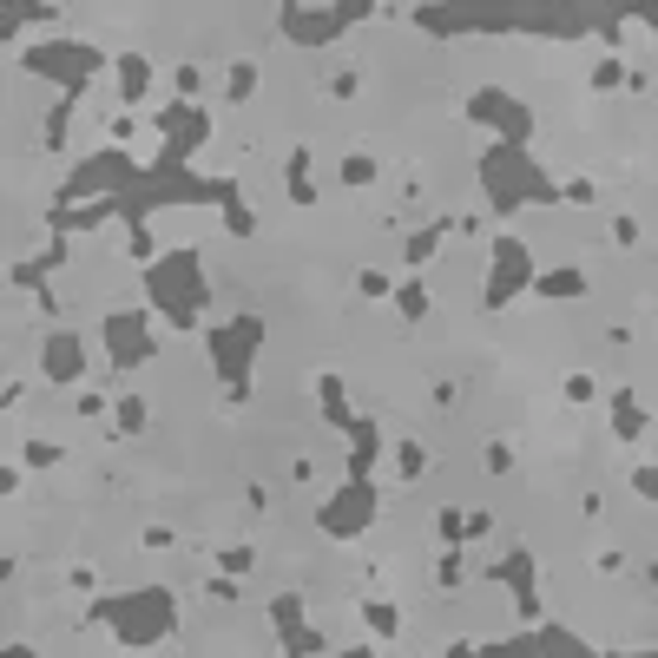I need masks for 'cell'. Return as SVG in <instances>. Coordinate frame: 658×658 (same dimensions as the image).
I'll return each instance as SVG.
<instances>
[{
	"mask_svg": "<svg viewBox=\"0 0 658 658\" xmlns=\"http://www.w3.org/2000/svg\"><path fill=\"white\" fill-rule=\"evenodd\" d=\"M264 343V323L257 316H231L224 329H211V356H218V376H224V395L244 402L251 395V356Z\"/></svg>",
	"mask_w": 658,
	"mask_h": 658,
	"instance_id": "277c9868",
	"label": "cell"
},
{
	"mask_svg": "<svg viewBox=\"0 0 658 658\" xmlns=\"http://www.w3.org/2000/svg\"><path fill=\"white\" fill-rule=\"evenodd\" d=\"M487 580H507V586H514L520 626H533V619H540V573H533V553H527V547H514L507 560H487Z\"/></svg>",
	"mask_w": 658,
	"mask_h": 658,
	"instance_id": "8fae6325",
	"label": "cell"
},
{
	"mask_svg": "<svg viewBox=\"0 0 658 658\" xmlns=\"http://www.w3.org/2000/svg\"><path fill=\"white\" fill-rule=\"evenodd\" d=\"M487 468L507 474V468H514V448H507V441H487Z\"/></svg>",
	"mask_w": 658,
	"mask_h": 658,
	"instance_id": "d590c367",
	"label": "cell"
},
{
	"mask_svg": "<svg viewBox=\"0 0 658 658\" xmlns=\"http://www.w3.org/2000/svg\"><path fill=\"white\" fill-rule=\"evenodd\" d=\"M211 198L224 204V231L231 237H251L257 231V218H251V204L237 198V178H211Z\"/></svg>",
	"mask_w": 658,
	"mask_h": 658,
	"instance_id": "9a60e30c",
	"label": "cell"
},
{
	"mask_svg": "<svg viewBox=\"0 0 658 658\" xmlns=\"http://www.w3.org/2000/svg\"><path fill=\"white\" fill-rule=\"evenodd\" d=\"M376 178H382V165H376V158H369V152H349L343 158V185H376Z\"/></svg>",
	"mask_w": 658,
	"mask_h": 658,
	"instance_id": "484cf974",
	"label": "cell"
},
{
	"mask_svg": "<svg viewBox=\"0 0 658 658\" xmlns=\"http://www.w3.org/2000/svg\"><path fill=\"white\" fill-rule=\"evenodd\" d=\"M145 428V402L139 395H119V402H112V435H139Z\"/></svg>",
	"mask_w": 658,
	"mask_h": 658,
	"instance_id": "603a6c76",
	"label": "cell"
},
{
	"mask_svg": "<svg viewBox=\"0 0 658 658\" xmlns=\"http://www.w3.org/2000/svg\"><path fill=\"white\" fill-rule=\"evenodd\" d=\"M356 14H362V7H283L277 27L290 33V40H303V47H329Z\"/></svg>",
	"mask_w": 658,
	"mask_h": 658,
	"instance_id": "30bf717a",
	"label": "cell"
},
{
	"mask_svg": "<svg viewBox=\"0 0 658 658\" xmlns=\"http://www.w3.org/2000/svg\"><path fill=\"white\" fill-rule=\"evenodd\" d=\"M632 487H639L645 501H658V468H652V461H645V468H639V474H632Z\"/></svg>",
	"mask_w": 658,
	"mask_h": 658,
	"instance_id": "f35d334b",
	"label": "cell"
},
{
	"mask_svg": "<svg viewBox=\"0 0 658 658\" xmlns=\"http://www.w3.org/2000/svg\"><path fill=\"white\" fill-rule=\"evenodd\" d=\"M93 619H106L119 632V645H158L165 632L178 626V606L165 586H139V593H119V599H99Z\"/></svg>",
	"mask_w": 658,
	"mask_h": 658,
	"instance_id": "3957f363",
	"label": "cell"
},
{
	"mask_svg": "<svg viewBox=\"0 0 658 658\" xmlns=\"http://www.w3.org/2000/svg\"><path fill=\"white\" fill-rule=\"evenodd\" d=\"M106 349H112V369H139V362H152V349H158L152 316H145V310H112L106 316Z\"/></svg>",
	"mask_w": 658,
	"mask_h": 658,
	"instance_id": "9c48e42d",
	"label": "cell"
},
{
	"mask_svg": "<svg viewBox=\"0 0 658 658\" xmlns=\"http://www.w3.org/2000/svg\"><path fill=\"white\" fill-rule=\"evenodd\" d=\"M527 283H533V257H527V244H514V237H494V244H487V283H481V303H487V310H507V303H514Z\"/></svg>",
	"mask_w": 658,
	"mask_h": 658,
	"instance_id": "52a82bcc",
	"label": "cell"
},
{
	"mask_svg": "<svg viewBox=\"0 0 658 658\" xmlns=\"http://www.w3.org/2000/svg\"><path fill=\"white\" fill-rule=\"evenodd\" d=\"M389 297H395V310H402V323H428V283H422V277L395 283Z\"/></svg>",
	"mask_w": 658,
	"mask_h": 658,
	"instance_id": "d6986e66",
	"label": "cell"
},
{
	"mask_svg": "<svg viewBox=\"0 0 658 658\" xmlns=\"http://www.w3.org/2000/svg\"><path fill=\"white\" fill-rule=\"evenodd\" d=\"M468 119L487 132H501V145H527L533 139V112L520 106V99H507L501 86H481V93L468 99Z\"/></svg>",
	"mask_w": 658,
	"mask_h": 658,
	"instance_id": "ba28073f",
	"label": "cell"
},
{
	"mask_svg": "<svg viewBox=\"0 0 658 658\" xmlns=\"http://www.w3.org/2000/svg\"><path fill=\"white\" fill-rule=\"evenodd\" d=\"M612 86H626V60H619V53L593 60V93H612Z\"/></svg>",
	"mask_w": 658,
	"mask_h": 658,
	"instance_id": "4316f807",
	"label": "cell"
},
{
	"mask_svg": "<svg viewBox=\"0 0 658 658\" xmlns=\"http://www.w3.org/2000/svg\"><path fill=\"white\" fill-rule=\"evenodd\" d=\"M316 402H323L329 428H349V422H356V415H349V402H343V382H336V376H323V382H316Z\"/></svg>",
	"mask_w": 658,
	"mask_h": 658,
	"instance_id": "44dd1931",
	"label": "cell"
},
{
	"mask_svg": "<svg viewBox=\"0 0 658 658\" xmlns=\"http://www.w3.org/2000/svg\"><path fill=\"white\" fill-rule=\"evenodd\" d=\"M593 389H599L593 376H566V402H593Z\"/></svg>",
	"mask_w": 658,
	"mask_h": 658,
	"instance_id": "74e56055",
	"label": "cell"
},
{
	"mask_svg": "<svg viewBox=\"0 0 658 658\" xmlns=\"http://www.w3.org/2000/svg\"><path fill=\"white\" fill-rule=\"evenodd\" d=\"M40 369H47V382H79V376H86V343H79L73 329H47Z\"/></svg>",
	"mask_w": 658,
	"mask_h": 658,
	"instance_id": "4fadbf2b",
	"label": "cell"
},
{
	"mask_svg": "<svg viewBox=\"0 0 658 658\" xmlns=\"http://www.w3.org/2000/svg\"><path fill=\"white\" fill-rule=\"evenodd\" d=\"M356 290H362V297H389L395 283H389V277H382V270H362V277H356Z\"/></svg>",
	"mask_w": 658,
	"mask_h": 658,
	"instance_id": "e575fe53",
	"label": "cell"
},
{
	"mask_svg": "<svg viewBox=\"0 0 658 658\" xmlns=\"http://www.w3.org/2000/svg\"><path fill=\"white\" fill-rule=\"evenodd\" d=\"M251 560H257L251 547H224L218 553V573H231V580H237V573H251Z\"/></svg>",
	"mask_w": 658,
	"mask_h": 658,
	"instance_id": "1f68e13d",
	"label": "cell"
},
{
	"mask_svg": "<svg viewBox=\"0 0 658 658\" xmlns=\"http://www.w3.org/2000/svg\"><path fill=\"white\" fill-rule=\"evenodd\" d=\"M349 474H369L376 468V448H382V428L376 422H349Z\"/></svg>",
	"mask_w": 658,
	"mask_h": 658,
	"instance_id": "e0dca14e",
	"label": "cell"
},
{
	"mask_svg": "<svg viewBox=\"0 0 658 658\" xmlns=\"http://www.w3.org/2000/svg\"><path fill=\"white\" fill-rule=\"evenodd\" d=\"M376 507H382V494H376V481L369 474H349V487H336L323 501V533L329 540H356V533H369V520H376Z\"/></svg>",
	"mask_w": 658,
	"mask_h": 658,
	"instance_id": "8992f818",
	"label": "cell"
},
{
	"mask_svg": "<svg viewBox=\"0 0 658 658\" xmlns=\"http://www.w3.org/2000/svg\"><path fill=\"white\" fill-rule=\"evenodd\" d=\"M441 237H448V224H422V231L408 237V251H402V257H408V270H422L428 257L441 251Z\"/></svg>",
	"mask_w": 658,
	"mask_h": 658,
	"instance_id": "7402d4cb",
	"label": "cell"
},
{
	"mask_svg": "<svg viewBox=\"0 0 658 658\" xmlns=\"http://www.w3.org/2000/svg\"><path fill=\"white\" fill-rule=\"evenodd\" d=\"M612 244H626V251H632V244H639V218H612Z\"/></svg>",
	"mask_w": 658,
	"mask_h": 658,
	"instance_id": "8d00e7d4",
	"label": "cell"
},
{
	"mask_svg": "<svg viewBox=\"0 0 658 658\" xmlns=\"http://www.w3.org/2000/svg\"><path fill=\"white\" fill-rule=\"evenodd\" d=\"M356 86H362L356 66H336V73H329V99H356Z\"/></svg>",
	"mask_w": 658,
	"mask_h": 658,
	"instance_id": "4dcf8cb0",
	"label": "cell"
},
{
	"mask_svg": "<svg viewBox=\"0 0 658 658\" xmlns=\"http://www.w3.org/2000/svg\"><path fill=\"white\" fill-rule=\"evenodd\" d=\"M560 198H566V204H593V198H599V185H593V178H566Z\"/></svg>",
	"mask_w": 658,
	"mask_h": 658,
	"instance_id": "836d02e7",
	"label": "cell"
},
{
	"mask_svg": "<svg viewBox=\"0 0 658 658\" xmlns=\"http://www.w3.org/2000/svg\"><path fill=\"white\" fill-rule=\"evenodd\" d=\"M20 455H27V468H53V461H66V448L60 441H27Z\"/></svg>",
	"mask_w": 658,
	"mask_h": 658,
	"instance_id": "f546056e",
	"label": "cell"
},
{
	"mask_svg": "<svg viewBox=\"0 0 658 658\" xmlns=\"http://www.w3.org/2000/svg\"><path fill=\"white\" fill-rule=\"evenodd\" d=\"M211 599H218V606H231V599H237V586H231V573H218V580H211Z\"/></svg>",
	"mask_w": 658,
	"mask_h": 658,
	"instance_id": "60d3db41",
	"label": "cell"
},
{
	"mask_svg": "<svg viewBox=\"0 0 658 658\" xmlns=\"http://www.w3.org/2000/svg\"><path fill=\"white\" fill-rule=\"evenodd\" d=\"M66 586H73V593H93V586H99L93 566H73V573H66Z\"/></svg>",
	"mask_w": 658,
	"mask_h": 658,
	"instance_id": "ab89813d",
	"label": "cell"
},
{
	"mask_svg": "<svg viewBox=\"0 0 658 658\" xmlns=\"http://www.w3.org/2000/svg\"><path fill=\"white\" fill-rule=\"evenodd\" d=\"M612 435H619V441H639V435H645V402H639V389H612Z\"/></svg>",
	"mask_w": 658,
	"mask_h": 658,
	"instance_id": "2e32d148",
	"label": "cell"
},
{
	"mask_svg": "<svg viewBox=\"0 0 658 658\" xmlns=\"http://www.w3.org/2000/svg\"><path fill=\"white\" fill-rule=\"evenodd\" d=\"M481 185H487V204H494V218H514L520 204H553L560 185H553L540 165H533L527 145H487L481 158Z\"/></svg>",
	"mask_w": 658,
	"mask_h": 658,
	"instance_id": "6da1fadb",
	"label": "cell"
},
{
	"mask_svg": "<svg viewBox=\"0 0 658 658\" xmlns=\"http://www.w3.org/2000/svg\"><path fill=\"white\" fill-rule=\"evenodd\" d=\"M270 626H277V639H283V652H329V639L323 632H310L303 626V599L297 593H277V606H270Z\"/></svg>",
	"mask_w": 658,
	"mask_h": 658,
	"instance_id": "7c38bea8",
	"label": "cell"
},
{
	"mask_svg": "<svg viewBox=\"0 0 658 658\" xmlns=\"http://www.w3.org/2000/svg\"><path fill=\"white\" fill-rule=\"evenodd\" d=\"M422 468H428L422 441H402V448H395V474H402V481H422Z\"/></svg>",
	"mask_w": 658,
	"mask_h": 658,
	"instance_id": "83f0119b",
	"label": "cell"
},
{
	"mask_svg": "<svg viewBox=\"0 0 658 658\" xmlns=\"http://www.w3.org/2000/svg\"><path fill=\"white\" fill-rule=\"evenodd\" d=\"M251 93H257V66H251V60H231V79H224V99H231V106H244Z\"/></svg>",
	"mask_w": 658,
	"mask_h": 658,
	"instance_id": "cb8c5ba5",
	"label": "cell"
},
{
	"mask_svg": "<svg viewBox=\"0 0 658 658\" xmlns=\"http://www.w3.org/2000/svg\"><path fill=\"white\" fill-rule=\"evenodd\" d=\"M527 290H540V297H586V290H593V277H586V270H573V264H560V270H533V283Z\"/></svg>",
	"mask_w": 658,
	"mask_h": 658,
	"instance_id": "5bb4252c",
	"label": "cell"
},
{
	"mask_svg": "<svg viewBox=\"0 0 658 658\" xmlns=\"http://www.w3.org/2000/svg\"><path fill=\"white\" fill-rule=\"evenodd\" d=\"M73 106H79V99H60V106L47 112V132H40V139H47V152H60V145H66V132H73Z\"/></svg>",
	"mask_w": 658,
	"mask_h": 658,
	"instance_id": "d4e9b609",
	"label": "cell"
},
{
	"mask_svg": "<svg viewBox=\"0 0 658 658\" xmlns=\"http://www.w3.org/2000/svg\"><path fill=\"white\" fill-rule=\"evenodd\" d=\"M362 626H369V632H376L382 645H389L395 632H402V612H395L389 599H362Z\"/></svg>",
	"mask_w": 658,
	"mask_h": 658,
	"instance_id": "ffe728a7",
	"label": "cell"
},
{
	"mask_svg": "<svg viewBox=\"0 0 658 658\" xmlns=\"http://www.w3.org/2000/svg\"><path fill=\"white\" fill-rule=\"evenodd\" d=\"M310 178V145H297V152L283 158V185H303Z\"/></svg>",
	"mask_w": 658,
	"mask_h": 658,
	"instance_id": "d6a6232c",
	"label": "cell"
},
{
	"mask_svg": "<svg viewBox=\"0 0 658 658\" xmlns=\"http://www.w3.org/2000/svg\"><path fill=\"white\" fill-rule=\"evenodd\" d=\"M145 297H152V310L172 329H198L204 303H211V290H204V277H198V251L152 257V264H145Z\"/></svg>",
	"mask_w": 658,
	"mask_h": 658,
	"instance_id": "7a4b0ae2",
	"label": "cell"
},
{
	"mask_svg": "<svg viewBox=\"0 0 658 658\" xmlns=\"http://www.w3.org/2000/svg\"><path fill=\"white\" fill-rule=\"evenodd\" d=\"M106 66V53L86 47V40H47V47H27V73L53 79V86H66V99L86 93V79Z\"/></svg>",
	"mask_w": 658,
	"mask_h": 658,
	"instance_id": "5b68a950",
	"label": "cell"
},
{
	"mask_svg": "<svg viewBox=\"0 0 658 658\" xmlns=\"http://www.w3.org/2000/svg\"><path fill=\"white\" fill-rule=\"evenodd\" d=\"M435 533H441V547H461V540H468V514H455V507H441Z\"/></svg>",
	"mask_w": 658,
	"mask_h": 658,
	"instance_id": "f1b7e54d",
	"label": "cell"
},
{
	"mask_svg": "<svg viewBox=\"0 0 658 658\" xmlns=\"http://www.w3.org/2000/svg\"><path fill=\"white\" fill-rule=\"evenodd\" d=\"M145 86H152V60H145V53H126V60H119V106H139Z\"/></svg>",
	"mask_w": 658,
	"mask_h": 658,
	"instance_id": "ac0fdd59",
	"label": "cell"
}]
</instances>
